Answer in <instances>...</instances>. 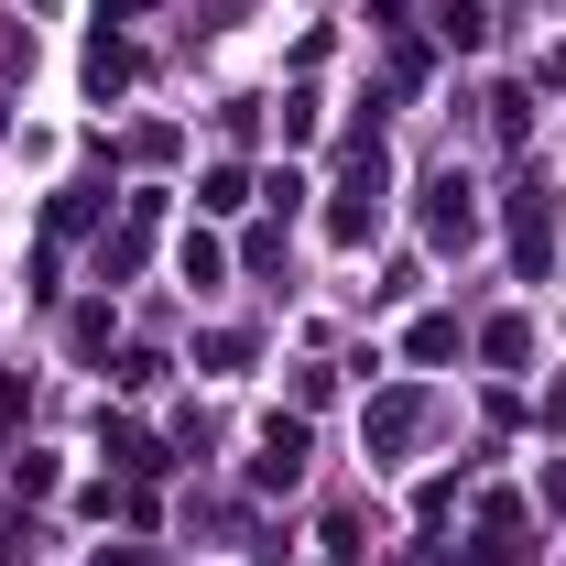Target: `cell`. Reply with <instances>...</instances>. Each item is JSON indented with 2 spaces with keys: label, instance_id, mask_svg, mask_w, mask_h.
<instances>
[{
  "label": "cell",
  "instance_id": "obj_12",
  "mask_svg": "<svg viewBox=\"0 0 566 566\" xmlns=\"http://www.w3.org/2000/svg\"><path fill=\"white\" fill-rule=\"evenodd\" d=\"M545 501H566V458H556V469H545Z\"/></svg>",
  "mask_w": 566,
  "mask_h": 566
},
{
  "label": "cell",
  "instance_id": "obj_9",
  "mask_svg": "<svg viewBox=\"0 0 566 566\" xmlns=\"http://www.w3.org/2000/svg\"><path fill=\"white\" fill-rule=\"evenodd\" d=\"M109 458H120V469H132V480H153V469H164V447H153V436H142V424H109Z\"/></svg>",
  "mask_w": 566,
  "mask_h": 566
},
{
  "label": "cell",
  "instance_id": "obj_7",
  "mask_svg": "<svg viewBox=\"0 0 566 566\" xmlns=\"http://www.w3.org/2000/svg\"><path fill=\"white\" fill-rule=\"evenodd\" d=\"M480 349H491L501 370H523V359H534V327H523V316H491V327H480Z\"/></svg>",
  "mask_w": 566,
  "mask_h": 566
},
{
  "label": "cell",
  "instance_id": "obj_1",
  "mask_svg": "<svg viewBox=\"0 0 566 566\" xmlns=\"http://www.w3.org/2000/svg\"><path fill=\"white\" fill-rule=\"evenodd\" d=\"M424 240H436V251H469V240H480V186H469L458 164L424 186Z\"/></svg>",
  "mask_w": 566,
  "mask_h": 566
},
{
  "label": "cell",
  "instance_id": "obj_8",
  "mask_svg": "<svg viewBox=\"0 0 566 566\" xmlns=\"http://www.w3.org/2000/svg\"><path fill=\"white\" fill-rule=\"evenodd\" d=\"M87 87L120 98V87H132V44H87Z\"/></svg>",
  "mask_w": 566,
  "mask_h": 566
},
{
  "label": "cell",
  "instance_id": "obj_3",
  "mask_svg": "<svg viewBox=\"0 0 566 566\" xmlns=\"http://www.w3.org/2000/svg\"><path fill=\"white\" fill-rule=\"evenodd\" d=\"M359 436H370V458H403V447L424 436V392H415V381H403V392H381V403L359 415Z\"/></svg>",
  "mask_w": 566,
  "mask_h": 566
},
{
  "label": "cell",
  "instance_id": "obj_2",
  "mask_svg": "<svg viewBox=\"0 0 566 566\" xmlns=\"http://www.w3.org/2000/svg\"><path fill=\"white\" fill-rule=\"evenodd\" d=\"M512 262L545 283V262H556V197L545 186H512Z\"/></svg>",
  "mask_w": 566,
  "mask_h": 566
},
{
  "label": "cell",
  "instance_id": "obj_6",
  "mask_svg": "<svg viewBox=\"0 0 566 566\" xmlns=\"http://www.w3.org/2000/svg\"><path fill=\"white\" fill-rule=\"evenodd\" d=\"M175 262H186V283H197V294H208V283H229V251H218L208 229H186V251H175Z\"/></svg>",
  "mask_w": 566,
  "mask_h": 566
},
{
  "label": "cell",
  "instance_id": "obj_10",
  "mask_svg": "<svg viewBox=\"0 0 566 566\" xmlns=\"http://www.w3.org/2000/svg\"><path fill=\"white\" fill-rule=\"evenodd\" d=\"M197 359H208V370H240V359H251V327H208Z\"/></svg>",
  "mask_w": 566,
  "mask_h": 566
},
{
  "label": "cell",
  "instance_id": "obj_11",
  "mask_svg": "<svg viewBox=\"0 0 566 566\" xmlns=\"http://www.w3.org/2000/svg\"><path fill=\"white\" fill-rule=\"evenodd\" d=\"M403 349H415V359H458V316H424Z\"/></svg>",
  "mask_w": 566,
  "mask_h": 566
},
{
  "label": "cell",
  "instance_id": "obj_5",
  "mask_svg": "<svg viewBox=\"0 0 566 566\" xmlns=\"http://www.w3.org/2000/svg\"><path fill=\"white\" fill-rule=\"evenodd\" d=\"M534 556V545H523V512H512V501H491V512H480V545H469V566H523Z\"/></svg>",
  "mask_w": 566,
  "mask_h": 566
},
{
  "label": "cell",
  "instance_id": "obj_4",
  "mask_svg": "<svg viewBox=\"0 0 566 566\" xmlns=\"http://www.w3.org/2000/svg\"><path fill=\"white\" fill-rule=\"evenodd\" d=\"M294 480H305V424L273 415L262 424V458H251V491H294Z\"/></svg>",
  "mask_w": 566,
  "mask_h": 566
}]
</instances>
